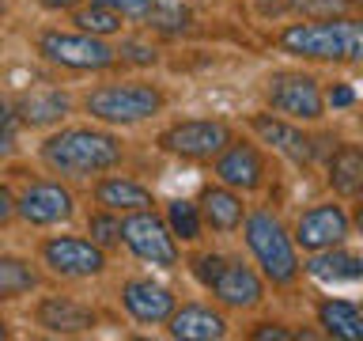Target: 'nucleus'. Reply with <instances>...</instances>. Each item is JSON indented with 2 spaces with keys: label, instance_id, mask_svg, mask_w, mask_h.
Returning a JSON list of instances; mask_svg holds the SVG:
<instances>
[{
  "label": "nucleus",
  "instance_id": "f257e3e1",
  "mask_svg": "<svg viewBox=\"0 0 363 341\" xmlns=\"http://www.w3.org/2000/svg\"><path fill=\"white\" fill-rule=\"evenodd\" d=\"M42 159L61 175H95L106 170L121 159V144L110 133H95V129H65L45 141Z\"/></svg>",
  "mask_w": 363,
  "mask_h": 341
},
{
  "label": "nucleus",
  "instance_id": "f03ea898",
  "mask_svg": "<svg viewBox=\"0 0 363 341\" xmlns=\"http://www.w3.org/2000/svg\"><path fill=\"white\" fill-rule=\"evenodd\" d=\"M280 45L288 53L314 57V61H356L363 65V23H303L284 31Z\"/></svg>",
  "mask_w": 363,
  "mask_h": 341
},
{
  "label": "nucleus",
  "instance_id": "7ed1b4c3",
  "mask_svg": "<svg viewBox=\"0 0 363 341\" xmlns=\"http://www.w3.org/2000/svg\"><path fill=\"white\" fill-rule=\"evenodd\" d=\"M246 243L254 250V258L261 261V269H265V277L272 284H288L295 277V269H299V261H295V247L288 232L280 227L277 216L269 212H254L246 220Z\"/></svg>",
  "mask_w": 363,
  "mask_h": 341
},
{
  "label": "nucleus",
  "instance_id": "20e7f679",
  "mask_svg": "<svg viewBox=\"0 0 363 341\" xmlns=\"http://www.w3.org/2000/svg\"><path fill=\"white\" fill-rule=\"evenodd\" d=\"M163 107L155 87L147 84H110V87H99L87 95V114L99 121H140V118H152V114Z\"/></svg>",
  "mask_w": 363,
  "mask_h": 341
},
{
  "label": "nucleus",
  "instance_id": "39448f33",
  "mask_svg": "<svg viewBox=\"0 0 363 341\" xmlns=\"http://www.w3.org/2000/svg\"><path fill=\"white\" fill-rule=\"evenodd\" d=\"M38 50L65 68H106L118 57L99 34H42Z\"/></svg>",
  "mask_w": 363,
  "mask_h": 341
},
{
  "label": "nucleus",
  "instance_id": "423d86ee",
  "mask_svg": "<svg viewBox=\"0 0 363 341\" xmlns=\"http://www.w3.org/2000/svg\"><path fill=\"white\" fill-rule=\"evenodd\" d=\"M121 239L129 243V250L136 258L152 261V266H163L170 269L178 261V250H174V239L167 235V227L159 216L136 209V216H129V220H121Z\"/></svg>",
  "mask_w": 363,
  "mask_h": 341
},
{
  "label": "nucleus",
  "instance_id": "0eeeda50",
  "mask_svg": "<svg viewBox=\"0 0 363 341\" xmlns=\"http://www.w3.org/2000/svg\"><path fill=\"white\" fill-rule=\"evenodd\" d=\"M227 144H231V133H227L223 121H182V125L163 133L167 152H178L186 159H212Z\"/></svg>",
  "mask_w": 363,
  "mask_h": 341
},
{
  "label": "nucleus",
  "instance_id": "6e6552de",
  "mask_svg": "<svg viewBox=\"0 0 363 341\" xmlns=\"http://www.w3.org/2000/svg\"><path fill=\"white\" fill-rule=\"evenodd\" d=\"M42 258L61 277H95L106 266L99 243H84V239H50L42 247Z\"/></svg>",
  "mask_w": 363,
  "mask_h": 341
},
{
  "label": "nucleus",
  "instance_id": "1a4fd4ad",
  "mask_svg": "<svg viewBox=\"0 0 363 341\" xmlns=\"http://www.w3.org/2000/svg\"><path fill=\"white\" fill-rule=\"evenodd\" d=\"M269 99L280 114H291V118H322V91L311 76H272Z\"/></svg>",
  "mask_w": 363,
  "mask_h": 341
},
{
  "label": "nucleus",
  "instance_id": "9d476101",
  "mask_svg": "<svg viewBox=\"0 0 363 341\" xmlns=\"http://www.w3.org/2000/svg\"><path fill=\"white\" fill-rule=\"evenodd\" d=\"M348 235V216L337 209V205H318V209L299 216V227H295V243L303 250H325L337 247L340 239Z\"/></svg>",
  "mask_w": 363,
  "mask_h": 341
},
{
  "label": "nucleus",
  "instance_id": "9b49d317",
  "mask_svg": "<svg viewBox=\"0 0 363 341\" xmlns=\"http://www.w3.org/2000/svg\"><path fill=\"white\" fill-rule=\"evenodd\" d=\"M19 216L27 224H61L72 216V193L57 182H38L23 193V201L16 205Z\"/></svg>",
  "mask_w": 363,
  "mask_h": 341
},
{
  "label": "nucleus",
  "instance_id": "f8f14e48",
  "mask_svg": "<svg viewBox=\"0 0 363 341\" xmlns=\"http://www.w3.org/2000/svg\"><path fill=\"white\" fill-rule=\"evenodd\" d=\"M216 175H220L223 186L254 190V186H261L265 163H261L257 148H250V144H231V148H227V152L220 156V163H216Z\"/></svg>",
  "mask_w": 363,
  "mask_h": 341
},
{
  "label": "nucleus",
  "instance_id": "ddd939ff",
  "mask_svg": "<svg viewBox=\"0 0 363 341\" xmlns=\"http://www.w3.org/2000/svg\"><path fill=\"white\" fill-rule=\"evenodd\" d=\"M125 307L140 323H163V318L174 315V296L152 281H133V284H125Z\"/></svg>",
  "mask_w": 363,
  "mask_h": 341
},
{
  "label": "nucleus",
  "instance_id": "4468645a",
  "mask_svg": "<svg viewBox=\"0 0 363 341\" xmlns=\"http://www.w3.org/2000/svg\"><path fill=\"white\" fill-rule=\"evenodd\" d=\"M38 323L50 330V334H84V330L95 326V315L87 307H79L72 300H61V296H50L38 307Z\"/></svg>",
  "mask_w": 363,
  "mask_h": 341
},
{
  "label": "nucleus",
  "instance_id": "2eb2a0df",
  "mask_svg": "<svg viewBox=\"0 0 363 341\" xmlns=\"http://www.w3.org/2000/svg\"><path fill=\"white\" fill-rule=\"evenodd\" d=\"M212 292L231 307H254L261 300V281L238 261H227L223 273L212 281Z\"/></svg>",
  "mask_w": 363,
  "mask_h": 341
},
{
  "label": "nucleus",
  "instance_id": "dca6fc26",
  "mask_svg": "<svg viewBox=\"0 0 363 341\" xmlns=\"http://www.w3.org/2000/svg\"><path fill=\"white\" fill-rule=\"evenodd\" d=\"M254 129L265 136L269 144H277L280 152L291 159V163H311L314 148H311V141H306L299 129H291V125H284V121H277V118H269V114H257V118H254Z\"/></svg>",
  "mask_w": 363,
  "mask_h": 341
},
{
  "label": "nucleus",
  "instance_id": "f3484780",
  "mask_svg": "<svg viewBox=\"0 0 363 341\" xmlns=\"http://www.w3.org/2000/svg\"><path fill=\"white\" fill-rule=\"evenodd\" d=\"M170 334L189 341H212V337H223V318L208 311V307H182L170 318Z\"/></svg>",
  "mask_w": 363,
  "mask_h": 341
},
{
  "label": "nucleus",
  "instance_id": "a211bd4d",
  "mask_svg": "<svg viewBox=\"0 0 363 341\" xmlns=\"http://www.w3.org/2000/svg\"><path fill=\"white\" fill-rule=\"evenodd\" d=\"M306 269L318 281H356L363 277V258L348 254V250H337V247H325L322 254H314L306 261Z\"/></svg>",
  "mask_w": 363,
  "mask_h": 341
},
{
  "label": "nucleus",
  "instance_id": "6ab92c4d",
  "mask_svg": "<svg viewBox=\"0 0 363 341\" xmlns=\"http://www.w3.org/2000/svg\"><path fill=\"white\" fill-rule=\"evenodd\" d=\"M318 318H322L325 334H333V337H340V341H363V311H359L356 303H348V300H329V303H322Z\"/></svg>",
  "mask_w": 363,
  "mask_h": 341
},
{
  "label": "nucleus",
  "instance_id": "aec40b11",
  "mask_svg": "<svg viewBox=\"0 0 363 341\" xmlns=\"http://www.w3.org/2000/svg\"><path fill=\"white\" fill-rule=\"evenodd\" d=\"M329 182L345 197H359L363 193V148H352V144L340 148L333 156V163H329Z\"/></svg>",
  "mask_w": 363,
  "mask_h": 341
},
{
  "label": "nucleus",
  "instance_id": "412c9836",
  "mask_svg": "<svg viewBox=\"0 0 363 341\" xmlns=\"http://www.w3.org/2000/svg\"><path fill=\"white\" fill-rule=\"evenodd\" d=\"M19 114H23V121H30V125H50V121H61L68 114V99L53 87H42V91L23 95Z\"/></svg>",
  "mask_w": 363,
  "mask_h": 341
},
{
  "label": "nucleus",
  "instance_id": "4be33fe9",
  "mask_svg": "<svg viewBox=\"0 0 363 341\" xmlns=\"http://www.w3.org/2000/svg\"><path fill=\"white\" fill-rule=\"evenodd\" d=\"M99 205H106V209H147L152 205V193L144 186H136L129 178H106L102 186L95 190Z\"/></svg>",
  "mask_w": 363,
  "mask_h": 341
},
{
  "label": "nucleus",
  "instance_id": "5701e85b",
  "mask_svg": "<svg viewBox=\"0 0 363 341\" xmlns=\"http://www.w3.org/2000/svg\"><path fill=\"white\" fill-rule=\"evenodd\" d=\"M204 216H208L212 227L231 232V227L242 224V201H238L231 190H208L204 193Z\"/></svg>",
  "mask_w": 363,
  "mask_h": 341
},
{
  "label": "nucleus",
  "instance_id": "b1692460",
  "mask_svg": "<svg viewBox=\"0 0 363 341\" xmlns=\"http://www.w3.org/2000/svg\"><path fill=\"white\" fill-rule=\"evenodd\" d=\"M30 288H34L30 266H23L19 258H0V300H11V296H23Z\"/></svg>",
  "mask_w": 363,
  "mask_h": 341
},
{
  "label": "nucleus",
  "instance_id": "393cba45",
  "mask_svg": "<svg viewBox=\"0 0 363 341\" xmlns=\"http://www.w3.org/2000/svg\"><path fill=\"white\" fill-rule=\"evenodd\" d=\"M76 27L84 34H113L121 27V16L113 8H106V4H95V8L76 11Z\"/></svg>",
  "mask_w": 363,
  "mask_h": 341
},
{
  "label": "nucleus",
  "instance_id": "a878e982",
  "mask_svg": "<svg viewBox=\"0 0 363 341\" xmlns=\"http://www.w3.org/2000/svg\"><path fill=\"white\" fill-rule=\"evenodd\" d=\"M167 220H170V232L182 235V239H197L201 235L197 205H189V201H170L167 205Z\"/></svg>",
  "mask_w": 363,
  "mask_h": 341
},
{
  "label": "nucleus",
  "instance_id": "bb28decb",
  "mask_svg": "<svg viewBox=\"0 0 363 341\" xmlns=\"http://www.w3.org/2000/svg\"><path fill=\"white\" fill-rule=\"evenodd\" d=\"M147 19H152L155 27H163V31H178L182 23H186V8H182L178 0H163V4L147 8Z\"/></svg>",
  "mask_w": 363,
  "mask_h": 341
},
{
  "label": "nucleus",
  "instance_id": "cd10ccee",
  "mask_svg": "<svg viewBox=\"0 0 363 341\" xmlns=\"http://www.w3.org/2000/svg\"><path fill=\"white\" fill-rule=\"evenodd\" d=\"M91 243H99V247H113L121 239V224L113 220V216H106V212H99V216H91Z\"/></svg>",
  "mask_w": 363,
  "mask_h": 341
},
{
  "label": "nucleus",
  "instance_id": "c85d7f7f",
  "mask_svg": "<svg viewBox=\"0 0 363 341\" xmlns=\"http://www.w3.org/2000/svg\"><path fill=\"white\" fill-rule=\"evenodd\" d=\"M11 148H16V114L0 95V156H11Z\"/></svg>",
  "mask_w": 363,
  "mask_h": 341
},
{
  "label": "nucleus",
  "instance_id": "c756f323",
  "mask_svg": "<svg viewBox=\"0 0 363 341\" xmlns=\"http://www.w3.org/2000/svg\"><path fill=\"white\" fill-rule=\"evenodd\" d=\"M223 266H227V261H223L220 254H201L197 261H193V269H197V277H201L204 284H208V288H212V281L223 273Z\"/></svg>",
  "mask_w": 363,
  "mask_h": 341
},
{
  "label": "nucleus",
  "instance_id": "7c9ffc66",
  "mask_svg": "<svg viewBox=\"0 0 363 341\" xmlns=\"http://www.w3.org/2000/svg\"><path fill=\"white\" fill-rule=\"evenodd\" d=\"M95 4H106L113 11H121V16H133V19H140L147 16V8H152V0H95Z\"/></svg>",
  "mask_w": 363,
  "mask_h": 341
},
{
  "label": "nucleus",
  "instance_id": "2f4dec72",
  "mask_svg": "<svg viewBox=\"0 0 363 341\" xmlns=\"http://www.w3.org/2000/svg\"><path fill=\"white\" fill-rule=\"evenodd\" d=\"M303 11H311V16H333V11L345 8V0H295Z\"/></svg>",
  "mask_w": 363,
  "mask_h": 341
},
{
  "label": "nucleus",
  "instance_id": "473e14b6",
  "mask_svg": "<svg viewBox=\"0 0 363 341\" xmlns=\"http://www.w3.org/2000/svg\"><path fill=\"white\" fill-rule=\"evenodd\" d=\"M121 53L129 57V61H136V65H147V61H155V53L147 50V45H140V42H121Z\"/></svg>",
  "mask_w": 363,
  "mask_h": 341
},
{
  "label": "nucleus",
  "instance_id": "72a5a7b5",
  "mask_svg": "<svg viewBox=\"0 0 363 341\" xmlns=\"http://www.w3.org/2000/svg\"><path fill=\"white\" fill-rule=\"evenodd\" d=\"M254 337H257V341H269V337H277V341H288L291 334H288V330H280V326H261V330H254Z\"/></svg>",
  "mask_w": 363,
  "mask_h": 341
},
{
  "label": "nucleus",
  "instance_id": "f704fd0d",
  "mask_svg": "<svg viewBox=\"0 0 363 341\" xmlns=\"http://www.w3.org/2000/svg\"><path fill=\"white\" fill-rule=\"evenodd\" d=\"M11 212H16V201H11V193L0 186V224L4 220H11Z\"/></svg>",
  "mask_w": 363,
  "mask_h": 341
},
{
  "label": "nucleus",
  "instance_id": "c9c22d12",
  "mask_svg": "<svg viewBox=\"0 0 363 341\" xmlns=\"http://www.w3.org/2000/svg\"><path fill=\"white\" fill-rule=\"evenodd\" d=\"M352 87H333V95H329V102H333V107H352Z\"/></svg>",
  "mask_w": 363,
  "mask_h": 341
},
{
  "label": "nucleus",
  "instance_id": "e433bc0d",
  "mask_svg": "<svg viewBox=\"0 0 363 341\" xmlns=\"http://www.w3.org/2000/svg\"><path fill=\"white\" fill-rule=\"evenodd\" d=\"M45 8H53V11H61V8H76L79 0H42Z\"/></svg>",
  "mask_w": 363,
  "mask_h": 341
},
{
  "label": "nucleus",
  "instance_id": "4c0bfd02",
  "mask_svg": "<svg viewBox=\"0 0 363 341\" xmlns=\"http://www.w3.org/2000/svg\"><path fill=\"white\" fill-rule=\"evenodd\" d=\"M0 337H8V330H4V323H0Z\"/></svg>",
  "mask_w": 363,
  "mask_h": 341
},
{
  "label": "nucleus",
  "instance_id": "58836bf2",
  "mask_svg": "<svg viewBox=\"0 0 363 341\" xmlns=\"http://www.w3.org/2000/svg\"><path fill=\"white\" fill-rule=\"evenodd\" d=\"M0 11H4V0H0Z\"/></svg>",
  "mask_w": 363,
  "mask_h": 341
}]
</instances>
